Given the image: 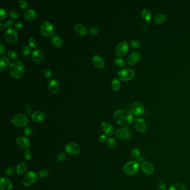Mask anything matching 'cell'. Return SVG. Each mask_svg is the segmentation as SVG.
I'll return each mask as SVG.
<instances>
[{
  "mask_svg": "<svg viewBox=\"0 0 190 190\" xmlns=\"http://www.w3.org/2000/svg\"><path fill=\"white\" fill-rule=\"evenodd\" d=\"M113 117L118 124L122 127L126 128L130 126L133 120L132 114L127 109L117 110L114 113Z\"/></svg>",
  "mask_w": 190,
  "mask_h": 190,
  "instance_id": "obj_1",
  "label": "cell"
},
{
  "mask_svg": "<svg viewBox=\"0 0 190 190\" xmlns=\"http://www.w3.org/2000/svg\"><path fill=\"white\" fill-rule=\"evenodd\" d=\"M9 72L11 76L14 78H21L25 74V66L21 61L17 60L14 61L10 65Z\"/></svg>",
  "mask_w": 190,
  "mask_h": 190,
  "instance_id": "obj_2",
  "label": "cell"
},
{
  "mask_svg": "<svg viewBox=\"0 0 190 190\" xmlns=\"http://www.w3.org/2000/svg\"><path fill=\"white\" fill-rule=\"evenodd\" d=\"M139 170V163L136 161H131L127 162L123 167L124 173L129 176H134L138 174Z\"/></svg>",
  "mask_w": 190,
  "mask_h": 190,
  "instance_id": "obj_3",
  "label": "cell"
},
{
  "mask_svg": "<svg viewBox=\"0 0 190 190\" xmlns=\"http://www.w3.org/2000/svg\"><path fill=\"white\" fill-rule=\"evenodd\" d=\"M11 122L15 126L22 128L26 126L28 124V118L27 117L22 114H17L12 117Z\"/></svg>",
  "mask_w": 190,
  "mask_h": 190,
  "instance_id": "obj_4",
  "label": "cell"
},
{
  "mask_svg": "<svg viewBox=\"0 0 190 190\" xmlns=\"http://www.w3.org/2000/svg\"><path fill=\"white\" fill-rule=\"evenodd\" d=\"M135 76V72L130 69H125L122 70L117 73V77L119 79L123 82H128L133 79Z\"/></svg>",
  "mask_w": 190,
  "mask_h": 190,
  "instance_id": "obj_5",
  "label": "cell"
},
{
  "mask_svg": "<svg viewBox=\"0 0 190 190\" xmlns=\"http://www.w3.org/2000/svg\"><path fill=\"white\" fill-rule=\"evenodd\" d=\"M40 31L42 34L46 37L52 36L55 33L54 26L48 21H45L42 22L40 26Z\"/></svg>",
  "mask_w": 190,
  "mask_h": 190,
  "instance_id": "obj_6",
  "label": "cell"
},
{
  "mask_svg": "<svg viewBox=\"0 0 190 190\" xmlns=\"http://www.w3.org/2000/svg\"><path fill=\"white\" fill-rule=\"evenodd\" d=\"M4 38L6 41L10 44H15L18 40V35L16 31L14 29H8L6 31L4 34Z\"/></svg>",
  "mask_w": 190,
  "mask_h": 190,
  "instance_id": "obj_7",
  "label": "cell"
},
{
  "mask_svg": "<svg viewBox=\"0 0 190 190\" xmlns=\"http://www.w3.org/2000/svg\"><path fill=\"white\" fill-rule=\"evenodd\" d=\"M38 177V175L35 172L30 171L25 175L22 180V183L25 187H29L36 182Z\"/></svg>",
  "mask_w": 190,
  "mask_h": 190,
  "instance_id": "obj_8",
  "label": "cell"
},
{
  "mask_svg": "<svg viewBox=\"0 0 190 190\" xmlns=\"http://www.w3.org/2000/svg\"><path fill=\"white\" fill-rule=\"evenodd\" d=\"M115 135L116 137L118 139L123 141H127L131 137V132L128 128L122 127L116 131L115 132Z\"/></svg>",
  "mask_w": 190,
  "mask_h": 190,
  "instance_id": "obj_9",
  "label": "cell"
},
{
  "mask_svg": "<svg viewBox=\"0 0 190 190\" xmlns=\"http://www.w3.org/2000/svg\"><path fill=\"white\" fill-rule=\"evenodd\" d=\"M130 49L129 45L126 41L119 43L115 49V54L118 56H123L126 55Z\"/></svg>",
  "mask_w": 190,
  "mask_h": 190,
  "instance_id": "obj_10",
  "label": "cell"
},
{
  "mask_svg": "<svg viewBox=\"0 0 190 190\" xmlns=\"http://www.w3.org/2000/svg\"><path fill=\"white\" fill-rule=\"evenodd\" d=\"M65 151L69 154L76 155L79 154L81 149L80 146L74 142H70L66 144L65 146Z\"/></svg>",
  "mask_w": 190,
  "mask_h": 190,
  "instance_id": "obj_11",
  "label": "cell"
},
{
  "mask_svg": "<svg viewBox=\"0 0 190 190\" xmlns=\"http://www.w3.org/2000/svg\"><path fill=\"white\" fill-rule=\"evenodd\" d=\"M132 113L136 116L142 115L144 112V108L143 104L139 102H135L131 106Z\"/></svg>",
  "mask_w": 190,
  "mask_h": 190,
  "instance_id": "obj_12",
  "label": "cell"
},
{
  "mask_svg": "<svg viewBox=\"0 0 190 190\" xmlns=\"http://www.w3.org/2000/svg\"><path fill=\"white\" fill-rule=\"evenodd\" d=\"M134 126L138 132L143 133L146 131L147 126L143 118H137L134 121Z\"/></svg>",
  "mask_w": 190,
  "mask_h": 190,
  "instance_id": "obj_13",
  "label": "cell"
},
{
  "mask_svg": "<svg viewBox=\"0 0 190 190\" xmlns=\"http://www.w3.org/2000/svg\"><path fill=\"white\" fill-rule=\"evenodd\" d=\"M141 59V54L137 51H135L128 56L127 58V63L130 65H134L138 63Z\"/></svg>",
  "mask_w": 190,
  "mask_h": 190,
  "instance_id": "obj_14",
  "label": "cell"
},
{
  "mask_svg": "<svg viewBox=\"0 0 190 190\" xmlns=\"http://www.w3.org/2000/svg\"><path fill=\"white\" fill-rule=\"evenodd\" d=\"M141 169L144 174L147 175H151L154 173V169L153 166L151 163L147 161H145L142 163L141 165Z\"/></svg>",
  "mask_w": 190,
  "mask_h": 190,
  "instance_id": "obj_15",
  "label": "cell"
},
{
  "mask_svg": "<svg viewBox=\"0 0 190 190\" xmlns=\"http://www.w3.org/2000/svg\"><path fill=\"white\" fill-rule=\"evenodd\" d=\"M101 128L104 132L105 135L107 136H112L114 134V128L112 124L107 122H104L101 124Z\"/></svg>",
  "mask_w": 190,
  "mask_h": 190,
  "instance_id": "obj_16",
  "label": "cell"
},
{
  "mask_svg": "<svg viewBox=\"0 0 190 190\" xmlns=\"http://www.w3.org/2000/svg\"><path fill=\"white\" fill-rule=\"evenodd\" d=\"M48 89L51 94H55L59 90V83L56 79H51L49 82Z\"/></svg>",
  "mask_w": 190,
  "mask_h": 190,
  "instance_id": "obj_17",
  "label": "cell"
},
{
  "mask_svg": "<svg viewBox=\"0 0 190 190\" xmlns=\"http://www.w3.org/2000/svg\"><path fill=\"white\" fill-rule=\"evenodd\" d=\"M16 143L20 148L27 149L30 145V142L28 138L23 136H20L16 139Z\"/></svg>",
  "mask_w": 190,
  "mask_h": 190,
  "instance_id": "obj_18",
  "label": "cell"
},
{
  "mask_svg": "<svg viewBox=\"0 0 190 190\" xmlns=\"http://www.w3.org/2000/svg\"><path fill=\"white\" fill-rule=\"evenodd\" d=\"M32 58L36 63H42L44 59V55L41 50L35 49L32 52Z\"/></svg>",
  "mask_w": 190,
  "mask_h": 190,
  "instance_id": "obj_19",
  "label": "cell"
},
{
  "mask_svg": "<svg viewBox=\"0 0 190 190\" xmlns=\"http://www.w3.org/2000/svg\"><path fill=\"white\" fill-rule=\"evenodd\" d=\"M0 188L1 190H11L12 184L8 179L2 177L0 180Z\"/></svg>",
  "mask_w": 190,
  "mask_h": 190,
  "instance_id": "obj_20",
  "label": "cell"
},
{
  "mask_svg": "<svg viewBox=\"0 0 190 190\" xmlns=\"http://www.w3.org/2000/svg\"><path fill=\"white\" fill-rule=\"evenodd\" d=\"M45 118V114L42 111H36L31 115V119L34 122H40Z\"/></svg>",
  "mask_w": 190,
  "mask_h": 190,
  "instance_id": "obj_21",
  "label": "cell"
},
{
  "mask_svg": "<svg viewBox=\"0 0 190 190\" xmlns=\"http://www.w3.org/2000/svg\"><path fill=\"white\" fill-rule=\"evenodd\" d=\"M92 63L98 68H103L105 65L104 61L99 55H94L92 58Z\"/></svg>",
  "mask_w": 190,
  "mask_h": 190,
  "instance_id": "obj_22",
  "label": "cell"
},
{
  "mask_svg": "<svg viewBox=\"0 0 190 190\" xmlns=\"http://www.w3.org/2000/svg\"><path fill=\"white\" fill-rule=\"evenodd\" d=\"M74 30L77 33L81 36L86 35L88 31L86 26L81 24H77L74 26Z\"/></svg>",
  "mask_w": 190,
  "mask_h": 190,
  "instance_id": "obj_23",
  "label": "cell"
},
{
  "mask_svg": "<svg viewBox=\"0 0 190 190\" xmlns=\"http://www.w3.org/2000/svg\"><path fill=\"white\" fill-rule=\"evenodd\" d=\"M24 15L25 19L29 21H33L36 19V11L33 9H28L24 12Z\"/></svg>",
  "mask_w": 190,
  "mask_h": 190,
  "instance_id": "obj_24",
  "label": "cell"
},
{
  "mask_svg": "<svg viewBox=\"0 0 190 190\" xmlns=\"http://www.w3.org/2000/svg\"><path fill=\"white\" fill-rule=\"evenodd\" d=\"M141 16L143 19L146 22H149L151 21L152 19V15L151 12L147 8H144L142 11Z\"/></svg>",
  "mask_w": 190,
  "mask_h": 190,
  "instance_id": "obj_25",
  "label": "cell"
},
{
  "mask_svg": "<svg viewBox=\"0 0 190 190\" xmlns=\"http://www.w3.org/2000/svg\"><path fill=\"white\" fill-rule=\"evenodd\" d=\"M0 62H1L0 63V64H1L0 71L1 72H3L8 68L9 64H10V60L8 58L6 57L1 56L0 58Z\"/></svg>",
  "mask_w": 190,
  "mask_h": 190,
  "instance_id": "obj_26",
  "label": "cell"
},
{
  "mask_svg": "<svg viewBox=\"0 0 190 190\" xmlns=\"http://www.w3.org/2000/svg\"><path fill=\"white\" fill-rule=\"evenodd\" d=\"M28 170V165L24 162L20 163L16 167L17 174L19 175H22L26 173Z\"/></svg>",
  "mask_w": 190,
  "mask_h": 190,
  "instance_id": "obj_27",
  "label": "cell"
},
{
  "mask_svg": "<svg viewBox=\"0 0 190 190\" xmlns=\"http://www.w3.org/2000/svg\"><path fill=\"white\" fill-rule=\"evenodd\" d=\"M167 17L165 14H158L156 15L154 17V21L156 24L160 25L165 22Z\"/></svg>",
  "mask_w": 190,
  "mask_h": 190,
  "instance_id": "obj_28",
  "label": "cell"
},
{
  "mask_svg": "<svg viewBox=\"0 0 190 190\" xmlns=\"http://www.w3.org/2000/svg\"><path fill=\"white\" fill-rule=\"evenodd\" d=\"M51 41L52 44L55 47H61L63 45L62 39L59 36H57V35L52 36Z\"/></svg>",
  "mask_w": 190,
  "mask_h": 190,
  "instance_id": "obj_29",
  "label": "cell"
},
{
  "mask_svg": "<svg viewBox=\"0 0 190 190\" xmlns=\"http://www.w3.org/2000/svg\"><path fill=\"white\" fill-rule=\"evenodd\" d=\"M168 190H188V189L182 183H174L170 186Z\"/></svg>",
  "mask_w": 190,
  "mask_h": 190,
  "instance_id": "obj_30",
  "label": "cell"
},
{
  "mask_svg": "<svg viewBox=\"0 0 190 190\" xmlns=\"http://www.w3.org/2000/svg\"><path fill=\"white\" fill-rule=\"evenodd\" d=\"M111 88L113 91H118L121 88V83L118 79H114L111 83Z\"/></svg>",
  "mask_w": 190,
  "mask_h": 190,
  "instance_id": "obj_31",
  "label": "cell"
},
{
  "mask_svg": "<svg viewBox=\"0 0 190 190\" xmlns=\"http://www.w3.org/2000/svg\"><path fill=\"white\" fill-rule=\"evenodd\" d=\"M140 154H141V152L139 149L137 148H133L130 152L131 156L135 160H138L140 157Z\"/></svg>",
  "mask_w": 190,
  "mask_h": 190,
  "instance_id": "obj_32",
  "label": "cell"
},
{
  "mask_svg": "<svg viewBox=\"0 0 190 190\" xmlns=\"http://www.w3.org/2000/svg\"><path fill=\"white\" fill-rule=\"evenodd\" d=\"M114 63L116 66L119 68H123L126 66V63L123 59L121 58H116L114 60Z\"/></svg>",
  "mask_w": 190,
  "mask_h": 190,
  "instance_id": "obj_33",
  "label": "cell"
},
{
  "mask_svg": "<svg viewBox=\"0 0 190 190\" xmlns=\"http://www.w3.org/2000/svg\"><path fill=\"white\" fill-rule=\"evenodd\" d=\"M9 16L13 19H16L20 16V11L16 9H12L9 11Z\"/></svg>",
  "mask_w": 190,
  "mask_h": 190,
  "instance_id": "obj_34",
  "label": "cell"
},
{
  "mask_svg": "<svg viewBox=\"0 0 190 190\" xmlns=\"http://www.w3.org/2000/svg\"><path fill=\"white\" fill-rule=\"evenodd\" d=\"M21 54L22 55H24V56H28V55H30L31 52V49L30 46H24V47H22L21 49Z\"/></svg>",
  "mask_w": 190,
  "mask_h": 190,
  "instance_id": "obj_35",
  "label": "cell"
},
{
  "mask_svg": "<svg viewBox=\"0 0 190 190\" xmlns=\"http://www.w3.org/2000/svg\"><path fill=\"white\" fill-rule=\"evenodd\" d=\"M107 144L108 147L113 148L117 146V142L114 138H109L107 139Z\"/></svg>",
  "mask_w": 190,
  "mask_h": 190,
  "instance_id": "obj_36",
  "label": "cell"
},
{
  "mask_svg": "<svg viewBox=\"0 0 190 190\" xmlns=\"http://www.w3.org/2000/svg\"><path fill=\"white\" fill-rule=\"evenodd\" d=\"M130 46L133 47V49H139V48L140 47V46H141V44H140V42H138L137 40H133L130 41Z\"/></svg>",
  "mask_w": 190,
  "mask_h": 190,
  "instance_id": "obj_37",
  "label": "cell"
},
{
  "mask_svg": "<svg viewBox=\"0 0 190 190\" xmlns=\"http://www.w3.org/2000/svg\"><path fill=\"white\" fill-rule=\"evenodd\" d=\"M49 175V171L48 170H42L41 171H39L38 176L40 178L44 179V178L47 177Z\"/></svg>",
  "mask_w": 190,
  "mask_h": 190,
  "instance_id": "obj_38",
  "label": "cell"
},
{
  "mask_svg": "<svg viewBox=\"0 0 190 190\" xmlns=\"http://www.w3.org/2000/svg\"><path fill=\"white\" fill-rule=\"evenodd\" d=\"M28 43L29 45H30V46L33 48H36L38 46V42H36V40L34 39V38H30L28 40Z\"/></svg>",
  "mask_w": 190,
  "mask_h": 190,
  "instance_id": "obj_39",
  "label": "cell"
},
{
  "mask_svg": "<svg viewBox=\"0 0 190 190\" xmlns=\"http://www.w3.org/2000/svg\"><path fill=\"white\" fill-rule=\"evenodd\" d=\"M28 2L25 0H20L18 2V5L21 9H25L28 7Z\"/></svg>",
  "mask_w": 190,
  "mask_h": 190,
  "instance_id": "obj_40",
  "label": "cell"
},
{
  "mask_svg": "<svg viewBox=\"0 0 190 190\" xmlns=\"http://www.w3.org/2000/svg\"><path fill=\"white\" fill-rule=\"evenodd\" d=\"M7 56L8 58L12 59H16L17 58H18V55L16 52L12 50L10 51L7 54Z\"/></svg>",
  "mask_w": 190,
  "mask_h": 190,
  "instance_id": "obj_41",
  "label": "cell"
},
{
  "mask_svg": "<svg viewBox=\"0 0 190 190\" xmlns=\"http://www.w3.org/2000/svg\"><path fill=\"white\" fill-rule=\"evenodd\" d=\"M66 158V154L64 152H61L59 154H58L57 157V160L59 162H63L64 160H65Z\"/></svg>",
  "mask_w": 190,
  "mask_h": 190,
  "instance_id": "obj_42",
  "label": "cell"
},
{
  "mask_svg": "<svg viewBox=\"0 0 190 190\" xmlns=\"http://www.w3.org/2000/svg\"><path fill=\"white\" fill-rule=\"evenodd\" d=\"M25 135L27 136H31L33 134V130L30 127H26L24 130Z\"/></svg>",
  "mask_w": 190,
  "mask_h": 190,
  "instance_id": "obj_43",
  "label": "cell"
},
{
  "mask_svg": "<svg viewBox=\"0 0 190 190\" xmlns=\"http://www.w3.org/2000/svg\"><path fill=\"white\" fill-rule=\"evenodd\" d=\"M24 156L25 157V160H31V157H32V154L29 150L26 149L24 153Z\"/></svg>",
  "mask_w": 190,
  "mask_h": 190,
  "instance_id": "obj_44",
  "label": "cell"
},
{
  "mask_svg": "<svg viewBox=\"0 0 190 190\" xmlns=\"http://www.w3.org/2000/svg\"><path fill=\"white\" fill-rule=\"evenodd\" d=\"M89 33L91 35H93V36L96 35L98 33H99V29L98 28L93 27V28H91L89 29Z\"/></svg>",
  "mask_w": 190,
  "mask_h": 190,
  "instance_id": "obj_45",
  "label": "cell"
},
{
  "mask_svg": "<svg viewBox=\"0 0 190 190\" xmlns=\"http://www.w3.org/2000/svg\"><path fill=\"white\" fill-rule=\"evenodd\" d=\"M0 15H1V18H0L1 21H3V20L5 19L6 16H7V14L3 8H0Z\"/></svg>",
  "mask_w": 190,
  "mask_h": 190,
  "instance_id": "obj_46",
  "label": "cell"
},
{
  "mask_svg": "<svg viewBox=\"0 0 190 190\" xmlns=\"http://www.w3.org/2000/svg\"><path fill=\"white\" fill-rule=\"evenodd\" d=\"M23 26L24 24L21 21H18V22H16L14 25V28L15 30H19L20 29H21L23 28Z\"/></svg>",
  "mask_w": 190,
  "mask_h": 190,
  "instance_id": "obj_47",
  "label": "cell"
},
{
  "mask_svg": "<svg viewBox=\"0 0 190 190\" xmlns=\"http://www.w3.org/2000/svg\"><path fill=\"white\" fill-rule=\"evenodd\" d=\"M14 174V169L12 167H8L5 170V174L7 176H12Z\"/></svg>",
  "mask_w": 190,
  "mask_h": 190,
  "instance_id": "obj_48",
  "label": "cell"
},
{
  "mask_svg": "<svg viewBox=\"0 0 190 190\" xmlns=\"http://www.w3.org/2000/svg\"><path fill=\"white\" fill-rule=\"evenodd\" d=\"M31 111H32V109H31L30 105L29 104L26 105L25 107V112L26 114L28 116H30L31 113Z\"/></svg>",
  "mask_w": 190,
  "mask_h": 190,
  "instance_id": "obj_49",
  "label": "cell"
},
{
  "mask_svg": "<svg viewBox=\"0 0 190 190\" xmlns=\"http://www.w3.org/2000/svg\"><path fill=\"white\" fill-rule=\"evenodd\" d=\"M13 25H14V21L11 20H8L7 21H6L5 23L4 24L5 28H7L8 29H10V28L12 27Z\"/></svg>",
  "mask_w": 190,
  "mask_h": 190,
  "instance_id": "obj_50",
  "label": "cell"
},
{
  "mask_svg": "<svg viewBox=\"0 0 190 190\" xmlns=\"http://www.w3.org/2000/svg\"><path fill=\"white\" fill-rule=\"evenodd\" d=\"M44 74L47 78L51 77V75H52L51 70L49 69H47H47H45L44 70Z\"/></svg>",
  "mask_w": 190,
  "mask_h": 190,
  "instance_id": "obj_51",
  "label": "cell"
},
{
  "mask_svg": "<svg viewBox=\"0 0 190 190\" xmlns=\"http://www.w3.org/2000/svg\"><path fill=\"white\" fill-rule=\"evenodd\" d=\"M5 52L6 48L5 45L3 44L2 42H1L0 44V55H4Z\"/></svg>",
  "mask_w": 190,
  "mask_h": 190,
  "instance_id": "obj_52",
  "label": "cell"
},
{
  "mask_svg": "<svg viewBox=\"0 0 190 190\" xmlns=\"http://www.w3.org/2000/svg\"><path fill=\"white\" fill-rule=\"evenodd\" d=\"M106 136L107 135H100V137L99 138L100 142L103 143V142H104L105 141H107V137Z\"/></svg>",
  "mask_w": 190,
  "mask_h": 190,
  "instance_id": "obj_53",
  "label": "cell"
},
{
  "mask_svg": "<svg viewBox=\"0 0 190 190\" xmlns=\"http://www.w3.org/2000/svg\"><path fill=\"white\" fill-rule=\"evenodd\" d=\"M5 28V25H4V24L1 23V24H0V29H1V30L2 31L3 29Z\"/></svg>",
  "mask_w": 190,
  "mask_h": 190,
  "instance_id": "obj_54",
  "label": "cell"
},
{
  "mask_svg": "<svg viewBox=\"0 0 190 190\" xmlns=\"http://www.w3.org/2000/svg\"></svg>",
  "mask_w": 190,
  "mask_h": 190,
  "instance_id": "obj_55",
  "label": "cell"
}]
</instances>
